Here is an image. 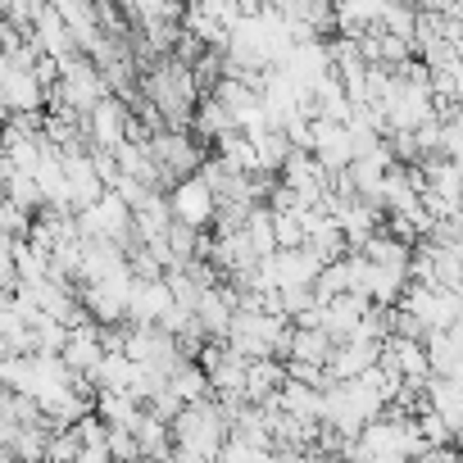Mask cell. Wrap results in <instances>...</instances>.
Wrapping results in <instances>:
<instances>
[{
  "instance_id": "cell-3",
  "label": "cell",
  "mask_w": 463,
  "mask_h": 463,
  "mask_svg": "<svg viewBox=\"0 0 463 463\" xmlns=\"http://www.w3.org/2000/svg\"><path fill=\"white\" fill-rule=\"evenodd\" d=\"M173 209H177V218H186L191 227H213V213H218V191L200 177V173H191V177H182L173 191Z\"/></svg>"
},
{
  "instance_id": "cell-6",
  "label": "cell",
  "mask_w": 463,
  "mask_h": 463,
  "mask_svg": "<svg viewBox=\"0 0 463 463\" xmlns=\"http://www.w3.org/2000/svg\"><path fill=\"white\" fill-rule=\"evenodd\" d=\"M314 155L336 173V168H350L359 159L354 150V137H350V123H336V118H314Z\"/></svg>"
},
{
  "instance_id": "cell-9",
  "label": "cell",
  "mask_w": 463,
  "mask_h": 463,
  "mask_svg": "<svg viewBox=\"0 0 463 463\" xmlns=\"http://www.w3.org/2000/svg\"><path fill=\"white\" fill-rule=\"evenodd\" d=\"M287 359H278V354H264V359H250V373H246V395L255 400V404H264V400H273L282 386H287Z\"/></svg>"
},
{
  "instance_id": "cell-13",
  "label": "cell",
  "mask_w": 463,
  "mask_h": 463,
  "mask_svg": "<svg viewBox=\"0 0 463 463\" xmlns=\"http://www.w3.org/2000/svg\"><path fill=\"white\" fill-rule=\"evenodd\" d=\"M137 400L128 395V391H96V413L109 422V427H128L132 418H137Z\"/></svg>"
},
{
  "instance_id": "cell-15",
  "label": "cell",
  "mask_w": 463,
  "mask_h": 463,
  "mask_svg": "<svg viewBox=\"0 0 463 463\" xmlns=\"http://www.w3.org/2000/svg\"><path fill=\"white\" fill-rule=\"evenodd\" d=\"M454 100H458V109H463V73H458V82H454Z\"/></svg>"
},
{
  "instance_id": "cell-14",
  "label": "cell",
  "mask_w": 463,
  "mask_h": 463,
  "mask_svg": "<svg viewBox=\"0 0 463 463\" xmlns=\"http://www.w3.org/2000/svg\"><path fill=\"white\" fill-rule=\"evenodd\" d=\"M109 449H114V458H146L141 436L132 427H109Z\"/></svg>"
},
{
  "instance_id": "cell-7",
  "label": "cell",
  "mask_w": 463,
  "mask_h": 463,
  "mask_svg": "<svg viewBox=\"0 0 463 463\" xmlns=\"http://www.w3.org/2000/svg\"><path fill=\"white\" fill-rule=\"evenodd\" d=\"M28 37H33V42H37L46 55H55V60H69L73 51H82V46H78V37H73V28L64 24V14L51 5V0H46V5L37 10V19H33Z\"/></svg>"
},
{
  "instance_id": "cell-10",
  "label": "cell",
  "mask_w": 463,
  "mask_h": 463,
  "mask_svg": "<svg viewBox=\"0 0 463 463\" xmlns=\"http://www.w3.org/2000/svg\"><path fill=\"white\" fill-rule=\"evenodd\" d=\"M232 128H241V123H237V114H232L213 91H204V96H200V105H195V137L218 141V137H222V132H232Z\"/></svg>"
},
{
  "instance_id": "cell-11",
  "label": "cell",
  "mask_w": 463,
  "mask_h": 463,
  "mask_svg": "<svg viewBox=\"0 0 463 463\" xmlns=\"http://www.w3.org/2000/svg\"><path fill=\"white\" fill-rule=\"evenodd\" d=\"M336 336L327 332V327H305V323H296V336H291V359H314V364H332V354H336Z\"/></svg>"
},
{
  "instance_id": "cell-8",
  "label": "cell",
  "mask_w": 463,
  "mask_h": 463,
  "mask_svg": "<svg viewBox=\"0 0 463 463\" xmlns=\"http://www.w3.org/2000/svg\"><path fill=\"white\" fill-rule=\"evenodd\" d=\"M382 345H386V341H373V336H350V341H341V345H336V354H332L327 373H332L336 382L359 377V373H368V368L382 359Z\"/></svg>"
},
{
  "instance_id": "cell-12",
  "label": "cell",
  "mask_w": 463,
  "mask_h": 463,
  "mask_svg": "<svg viewBox=\"0 0 463 463\" xmlns=\"http://www.w3.org/2000/svg\"><path fill=\"white\" fill-rule=\"evenodd\" d=\"M132 377H137V359H132L128 350H109V354L100 359V368L91 373L96 391H128Z\"/></svg>"
},
{
  "instance_id": "cell-1",
  "label": "cell",
  "mask_w": 463,
  "mask_h": 463,
  "mask_svg": "<svg viewBox=\"0 0 463 463\" xmlns=\"http://www.w3.org/2000/svg\"><path fill=\"white\" fill-rule=\"evenodd\" d=\"M227 436H232V413L218 404V395L195 400V404H186L173 418L177 458H218L222 445H227Z\"/></svg>"
},
{
  "instance_id": "cell-5",
  "label": "cell",
  "mask_w": 463,
  "mask_h": 463,
  "mask_svg": "<svg viewBox=\"0 0 463 463\" xmlns=\"http://www.w3.org/2000/svg\"><path fill=\"white\" fill-rule=\"evenodd\" d=\"M0 91H5V114H42L46 82L33 69H0Z\"/></svg>"
},
{
  "instance_id": "cell-2",
  "label": "cell",
  "mask_w": 463,
  "mask_h": 463,
  "mask_svg": "<svg viewBox=\"0 0 463 463\" xmlns=\"http://www.w3.org/2000/svg\"><path fill=\"white\" fill-rule=\"evenodd\" d=\"M87 132H91V146H105V150H118L128 137H132V105L114 91L105 96L91 114H87Z\"/></svg>"
},
{
  "instance_id": "cell-4",
  "label": "cell",
  "mask_w": 463,
  "mask_h": 463,
  "mask_svg": "<svg viewBox=\"0 0 463 463\" xmlns=\"http://www.w3.org/2000/svg\"><path fill=\"white\" fill-rule=\"evenodd\" d=\"M177 305L168 278H137L132 282V300H128V323H159L168 309Z\"/></svg>"
}]
</instances>
